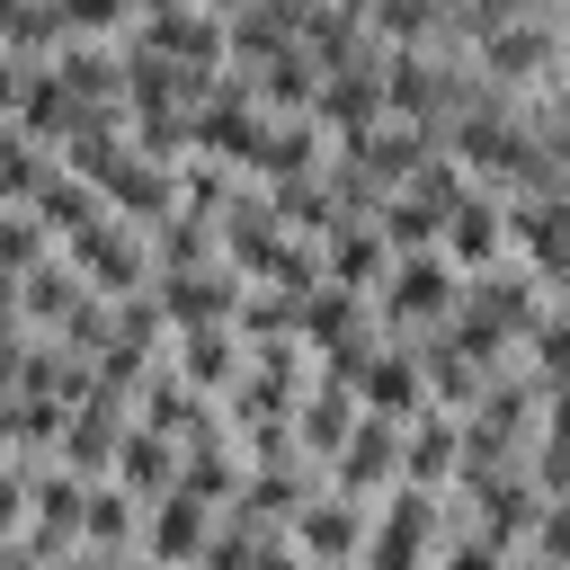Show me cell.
<instances>
[{"label": "cell", "mask_w": 570, "mask_h": 570, "mask_svg": "<svg viewBox=\"0 0 570 570\" xmlns=\"http://www.w3.org/2000/svg\"><path fill=\"white\" fill-rule=\"evenodd\" d=\"M294 338H303L312 356H330V347H347V338H374V312H365L347 285H312V294L294 303Z\"/></svg>", "instance_id": "obj_22"}, {"label": "cell", "mask_w": 570, "mask_h": 570, "mask_svg": "<svg viewBox=\"0 0 570 570\" xmlns=\"http://www.w3.org/2000/svg\"><path fill=\"white\" fill-rule=\"evenodd\" d=\"M347 428H356V392H347V383H330V374H312V383H303V401H294V445L330 472V454L347 445Z\"/></svg>", "instance_id": "obj_20"}, {"label": "cell", "mask_w": 570, "mask_h": 570, "mask_svg": "<svg viewBox=\"0 0 570 570\" xmlns=\"http://www.w3.org/2000/svg\"><path fill=\"white\" fill-rule=\"evenodd\" d=\"M383 267H392V249H383V232H374V223H338V232L321 240V285H347L356 303L383 285Z\"/></svg>", "instance_id": "obj_25"}, {"label": "cell", "mask_w": 570, "mask_h": 570, "mask_svg": "<svg viewBox=\"0 0 570 570\" xmlns=\"http://www.w3.org/2000/svg\"><path fill=\"white\" fill-rule=\"evenodd\" d=\"M18 80H27V71H18V53H9V45H0V116H9V107H18Z\"/></svg>", "instance_id": "obj_43"}, {"label": "cell", "mask_w": 570, "mask_h": 570, "mask_svg": "<svg viewBox=\"0 0 570 570\" xmlns=\"http://www.w3.org/2000/svg\"><path fill=\"white\" fill-rule=\"evenodd\" d=\"M294 401H303V383H285V374H267V365H240V383L223 392V428L240 436V428H276V419H294Z\"/></svg>", "instance_id": "obj_30"}, {"label": "cell", "mask_w": 570, "mask_h": 570, "mask_svg": "<svg viewBox=\"0 0 570 570\" xmlns=\"http://www.w3.org/2000/svg\"><path fill=\"white\" fill-rule=\"evenodd\" d=\"M9 125H18L27 142H45V151H62V142H71V125H80V98L62 89V71H53V62H36V71L18 80V107H9Z\"/></svg>", "instance_id": "obj_19"}, {"label": "cell", "mask_w": 570, "mask_h": 570, "mask_svg": "<svg viewBox=\"0 0 570 570\" xmlns=\"http://www.w3.org/2000/svg\"><path fill=\"white\" fill-rule=\"evenodd\" d=\"M53 9H62V36H98V45L134 27V0H53Z\"/></svg>", "instance_id": "obj_37"}, {"label": "cell", "mask_w": 570, "mask_h": 570, "mask_svg": "<svg viewBox=\"0 0 570 570\" xmlns=\"http://www.w3.org/2000/svg\"><path fill=\"white\" fill-rule=\"evenodd\" d=\"M303 570H321V561H303Z\"/></svg>", "instance_id": "obj_47"}, {"label": "cell", "mask_w": 570, "mask_h": 570, "mask_svg": "<svg viewBox=\"0 0 570 570\" xmlns=\"http://www.w3.org/2000/svg\"><path fill=\"white\" fill-rule=\"evenodd\" d=\"M312 125L330 134V151H347L356 134L383 125V53H374V45H365L356 62H338V71H321V89H312Z\"/></svg>", "instance_id": "obj_4"}, {"label": "cell", "mask_w": 570, "mask_h": 570, "mask_svg": "<svg viewBox=\"0 0 570 570\" xmlns=\"http://www.w3.org/2000/svg\"><path fill=\"white\" fill-rule=\"evenodd\" d=\"M169 365H178V383H196V392H232L240 383V365H249V347L232 338V321H205V330H169Z\"/></svg>", "instance_id": "obj_15"}, {"label": "cell", "mask_w": 570, "mask_h": 570, "mask_svg": "<svg viewBox=\"0 0 570 570\" xmlns=\"http://www.w3.org/2000/svg\"><path fill=\"white\" fill-rule=\"evenodd\" d=\"M142 258H151V276H187V267H214L223 249H214V223L205 214H160L151 232H142Z\"/></svg>", "instance_id": "obj_27"}, {"label": "cell", "mask_w": 570, "mask_h": 570, "mask_svg": "<svg viewBox=\"0 0 570 570\" xmlns=\"http://www.w3.org/2000/svg\"><path fill=\"white\" fill-rule=\"evenodd\" d=\"M0 321H18V267H0Z\"/></svg>", "instance_id": "obj_44"}, {"label": "cell", "mask_w": 570, "mask_h": 570, "mask_svg": "<svg viewBox=\"0 0 570 570\" xmlns=\"http://www.w3.org/2000/svg\"><path fill=\"white\" fill-rule=\"evenodd\" d=\"M294 27H303V9H276V0H249V9H232V18H223V62H240V71H258V62H276V53L294 45Z\"/></svg>", "instance_id": "obj_23"}, {"label": "cell", "mask_w": 570, "mask_h": 570, "mask_svg": "<svg viewBox=\"0 0 570 570\" xmlns=\"http://www.w3.org/2000/svg\"><path fill=\"white\" fill-rule=\"evenodd\" d=\"M27 214H36V223H45V232H53V249H62V240H71V232H80V223H98V214H107V196H98V187H89V178H71V169H62V160H53V178H45V187H36V205H27Z\"/></svg>", "instance_id": "obj_31"}, {"label": "cell", "mask_w": 570, "mask_h": 570, "mask_svg": "<svg viewBox=\"0 0 570 570\" xmlns=\"http://www.w3.org/2000/svg\"><path fill=\"white\" fill-rule=\"evenodd\" d=\"M116 570H160V561H142V552H125V561H116Z\"/></svg>", "instance_id": "obj_46"}, {"label": "cell", "mask_w": 570, "mask_h": 570, "mask_svg": "<svg viewBox=\"0 0 570 570\" xmlns=\"http://www.w3.org/2000/svg\"><path fill=\"white\" fill-rule=\"evenodd\" d=\"M151 294H160V321L169 330H205V321H232L240 276L214 258V267H187V276H151Z\"/></svg>", "instance_id": "obj_14"}, {"label": "cell", "mask_w": 570, "mask_h": 570, "mask_svg": "<svg viewBox=\"0 0 570 570\" xmlns=\"http://www.w3.org/2000/svg\"><path fill=\"white\" fill-rule=\"evenodd\" d=\"M232 338H240V347L294 338V294H276V285H240V303H232Z\"/></svg>", "instance_id": "obj_34"}, {"label": "cell", "mask_w": 570, "mask_h": 570, "mask_svg": "<svg viewBox=\"0 0 570 570\" xmlns=\"http://www.w3.org/2000/svg\"><path fill=\"white\" fill-rule=\"evenodd\" d=\"M321 160H330V134H321L312 116H267L258 142H249V160H240V178L276 187V178H312Z\"/></svg>", "instance_id": "obj_12"}, {"label": "cell", "mask_w": 570, "mask_h": 570, "mask_svg": "<svg viewBox=\"0 0 570 570\" xmlns=\"http://www.w3.org/2000/svg\"><path fill=\"white\" fill-rule=\"evenodd\" d=\"M249 80H258V116H312L321 71H312V53H303V45H285L276 62H258Z\"/></svg>", "instance_id": "obj_32"}, {"label": "cell", "mask_w": 570, "mask_h": 570, "mask_svg": "<svg viewBox=\"0 0 570 570\" xmlns=\"http://www.w3.org/2000/svg\"><path fill=\"white\" fill-rule=\"evenodd\" d=\"M436 249L454 258V276L499 267V258H508V196H499V187H463L454 214H445V232H436Z\"/></svg>", "instance_id": "obj_9"}, {"label": "cell", "mask_w": 570, "mask_h": 570, "mask_svg": "<svg viewBox=\"0 0 570 570\" xmlns=\"http://www.w3.org/2000/svg\"><path fill=\"white\" fill-rule=\"evenodd\" d=\"M356 410H374V419H419V410H428L419 356H410L401 338H374V356H365V374H356Z\"/></svg>", "instance_id": "obj_16"}, {"label": "cell", "mask_w": 570, "mask_h": 570, "mask_svg": "<svg viewBox=\"0 0 570 570\" xmlns=\"http://www.w3.org/2000/svg\"><path fill=\"white\" fill-rule=\"evenodd\" d=\"M80 294H89V285H80V276H71V258L53 249V258H36V267L18 276V321H27L36 338H53V330L71 321V303H80Z\"/></svg>", "instance_id": "obj_26"}, {"label": "cell", "mask_w": 570, "mask_h": 570, "mask_svg": "<svg viewBox=\"0 0 570 570\" xmlns=\"http://www.w3.org/2000/svg\"><path fill=\"white\" fill-rule=\"evenodd\" d=\"M80 543H89V552H134V543H142V499H134L125 481H89V499H80Z\"/></svg>", "instance_id": "obj_29"}, {"label": "cell", "mask_w": 570, "mask_h": 570, "mask_svg": "<svg viewBox=\"0 0 570 570\" xmlns=\"http://www.w3.org/2000/svg\"><path fill=\"white\" fill-rule=\"evenodd\" d=\"M214 517L223 508H205L196 490H160L151 508H142V561H160V570H196L205 561V534H214Z\"/></svg>", "instance_id": "obj_11"}, {"label": "cell", "mask_w": 570, "mask_h": 570, "mask_svg": "<svg viewBox=\"0 0 570 570\" xmlns=\"http://www.w3.org/2000/svg\"><path fill=\"white\" fill-rule=\"evenodd\" d=\"M454 463H463V428H454V410L428 401L419 419H401V481H410V490H445Z\"/></svg>", "instance_id": "obj_17"}, {"label": "cell", "mask_w": 570, "mask_h": 570, "mask_svg": "<svg viewBox=\"0 0 570 570\" xmlns=\"http://www.w3.org/2000/svg\"><path fill=\"white\" fill-rule=\"evenodd\" d=\"M525 552H534V561H552V570H570V490L534 508V525H525Z\"/></svg>", "instance_id": "obj_38"}, {"label": "cell", "mask_w": 570, "mask_h": 570, "mask_svg": "<svg viewBox=\"0 0 570 570\" xmlns=\"http://www.w3.org/2000/svg\"><path fill=\"white\" fill-rule=\"evenodd\" d=\"M428 151H445V134H428V125H392V116H383L374 134H356V142H347V160H356L374 187H401Z\"/></svg>", "instance_id": "obj_21"}, {"label": "cell", "mask_w": 570, "mask_h": 570, "mask_svg": "<svg viewBox=\"0 0 570 570\" xmlns=\"http://www.w3.org/2000/svg\"><path fill=\"white\" fill-rule=\"evenodd\" d=\"M18 525H27V472H18V463H0V543H9Z\"/></svg>", "instance_id": "obj_41"}, {"label": "cell", "mask_w": 570, "mask_h": 570, "mask_svg": "<svg viewBox=\"0 0 570 570\" xmlns=\"http://www.w3.org/2000/svg\"><path fill=\"white\" fill-rule=\"evenodd\" d=\"M472 71H481L490 89H508V98L561 89V80H570V36H561V18H508V27H490V36L472 45Z\"/></svg>", "instance_id": "obj_2"}, {"label": "cell", "mask_w": 570, "mask_h": 570, "mask_svg": "<svg viewBox=\"0 0 570 570\" xmlns=\"http://www.w3.org/2000/svg\"><path fill=\"white\" fill-rule=\"evenodd\" d=\"M125 428H134V401L89 383V392L71 401V419H62V454H53V463H71L80 481H107V463H116V436H125Z\"/></svg>", "instance_id": "obj_10"}, {"label": "cell", "mask_w": 570, "mask_h": 570, "mask_svg": "<svg viewBox=\"0 0 570 570\" xmlns=\"http://www.w3.org/2000/svg\"><path fill=\"white\" fill-rule=\"evenodd\" d=\"M36 258H53V232H45L27 205H0V267H18V276H27Z\"/></svg>", "instance_id": "obj_36"}, {"label": "cell", "mask_w": 570, "mask_h": 570, "mask_svg": "<svg viewBox=\"0 0 570 570\" xmlns=\"http://www.w3.org/2000/svg\"><path fill=\"white\" fill-rule=\"evenodd\" d=\"M508 258H525L534 276H552L570 258V187L561 196H508Z\"/></svg>", "instance_id": "obj_13"}, {"label": "cell", "mask_w": 570, "mask_h": 570, "mask_svg": "<svg viewBox=\"0 0 570 570\" xmlns=\"http://www.w3.org/2000/svg\"><path fill=\"white\" fill-rule=\"evenodd\" d=\"M561 312H570V303H561Z\"/></svg>", "instance_id": "obj_48"}, {"label": "cell", "mask_w": 570, "mask_h": 570, "mask_svg": "<svg viewBox=\"0 0 570 570\" xmlns=\"http://www.w3.org/2000/svg\"><path fill=\"white\" fill-rule=\"evenodd\" d=\"M365 499H338V490H312L303 508H294V552L303 561H321V570H356V552H365Z\"/></svg>", "instance_id": "obj_8"}, {"label": "cell", "mask_w": 570, "mask_h": 570, "mask_svg": "<svg viewBox=\"0 0 570 570\" xmlns=\"http://www.w3.org/2000/svg\"><path fill=\"white\" fill-rule=\"evenodd\" d=\"M53 71H62V89H71L80 107H125V45L71 36V45L53 53Z\"/></svg>", "instance_id": "obj_24"}, {"label": "cell", "mask_w": 570, "mask_h": 570, "mask_svg": "<svg viewBox=\"0 0 570 570\" xmlns=\"http://www.w3.org/2000/svg\"><path fill=\"white\" fill-rule=\"evenodd\" d=\"M107 481H125V490L151 508L160 490H178V445H169V436H151V428H125V436H116V463H107Z\"/></svg>", "instance_id": "obj_28"}, {"label": "cell", "mask_w": 570, "mask_h": 570, "mask_svg": "<svg viewBox=\"0 0 570 570\" xmlns=\"http://www.w3.org/2000/svg\"><path fill=\"white\" fill-rule=\"evenodd\" d=\"M267 214H276L294 240H330V232H338V205H330L321 169H312V178H276V187H267Z\"/></svg>", "instance_id": "obj_33"}, {"label": "cell", "mask_w": 570, "mask_h": 570, "mask_svg": "<svg viewBox=\"0 0 570 570\" xmlns=\"http://www.w3.org/2000/svg\"><path fill=\"white\" fill-rule=\"evenodd\" d=\"M428 570H508V543H490V534H436V561Z\"/></svg>", "instance_id": "obj_39"}, {"label": "cell", "mask_w": 570, "mask_h": 570, "mask_svg": "<svg viewBox=\"0 0 570 570\" xmlns=\"http://www.w3.org/2000/svg\"><path fill=\"white\" fill-rule=\"evenodd\" d=\"M62 258H71V276L89 285V294H134V285H151V258H142V232L125 223V214H98V223H80L71 240H62Z\"/></svg>", "instance_id": "obj_3"}, {"label": "cell", "mask_w": 570, "mask_h": 570, "mask_svg": "<svg viewBox=\"0 0 570 570\" xmlns=\"http://www.w3.org/2000/svg\"><path fill=\"white\" fill-rule=\"evenodd\" d=\"M249 570H303V552H294V534H267V543L249 552Z\"/></svg>", "instance_id": "obj_42"}, {"label": "cell", "mask_w": 570, "mask_h": 570, "mask_svg": "<svg viewBox=\"0 0 570 570\" xmlns=\"http://www.w3.org/2000/svg\"><path fill=\"white\" fill-rule=\"evenodd\" d=\"M401 481V419H374V410H356V428H347V445L330 454V490L338 499H383Z\"/></svg>", "instance_id": "obj_6"}, {"label": "cell", "mask_w": 570, "mask_h": 570, "mask_svg": "<svg viewBox=\"0 0 570 570\" xmlns=\"http://www.w3.org/2000/svg\"><path fill=\"white\" fill-rule=\"evenodd\" d=\"M240 481H249V454H240V436H232V428H214V436H187V445H178V490H196L205 508H232V499H240Z\"/></svg>", "instance_id": "obj_18"}, {"label": "cell", "mask_w": 570, "mask_h": 570, "mask_svg": "<svg viewBox=\"0 0 570 570\" xmlns=\"http://www.w3.org/2000/svg\"><path fill=\"white\" fill-rule=\"evenodd\" d=\"M116 45L151 53V62H178V71H223V18L214 9H160V18H134Z\"/></svg>", "instance_id": "obj_7"}, {"label": "cell", "mask_w": 570, "mask_h": 570, "mask_svg": "<svg viewBox=\"0 0 570 570\" xmlns=\"http://www.w3.org/2000/svg\"><path fill=\"white\" fill-rule=\"evenodd\" d=\"M134 428H151V436L187 445V436H214V428H223V401H214V392H196V383H178V365L160 356V365L134 383Z\"/></svg>", "instance_id": "obj_5"}, {"label": "cell", "mask_w": 570, "mask_h": 570, "mask_svg": "<svg viewBox=\"0 0 570 570\" xmlns=\"http://www.w3.org/2000/svg\"><path fill=\"white\" fill-rule=\"evenodd\" d=\"M454 294H463V276H454L445 249H401V258L383 267V285L365 294L374 338H419V330H436V321L454 312Z\"/></svg>", "instance_id": "obj_1"}, {"label": "cell", "mask_w": 570, "mask_h": 570, "mask_svg": "<svg viewBox=\"0 0 570 570\" xmlns=\"http://www.w3.org/2000/svg\"><path fill=\"white\" fill-rule=\"evenodd\" d=\"M9 436H18V401L0 392V463H9Z\"/></svg>", "instance_id": "obj_45"}, {"label": "cell", "mask_w": 570, "mask_h": 570, "mask_svg": "<svg viewBox=\"0 0 570 570\" xmlns=\"http://www.w3.org/2000/svg\"><path fill=\"white\" fill-rule=\"evenodd\" d=\"M232 196H240V169H223V160H205V151H187V160H178V205H187V214H205V223H214Z\"/></svg>", "instance_id": "obj_35"}, {"label": "cell", "mask_w": 570, "mask_h": 570, "mask_svg": "<svg viewBox=\"0 0 570 570\" xmlns=\"http://www.w3.org/2000/svg\"><path fill=\"white\" fill-rule=\"evenodd\" d=\"M27 347H36V330H27V321H0V392H18V374H27Z\"/></svg>", "instance_id": "obj_40"}]
</instances>
